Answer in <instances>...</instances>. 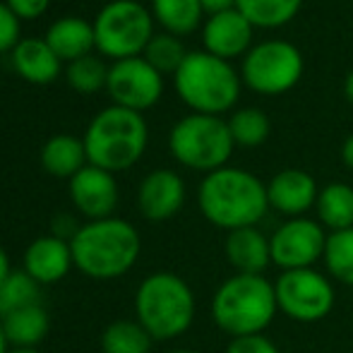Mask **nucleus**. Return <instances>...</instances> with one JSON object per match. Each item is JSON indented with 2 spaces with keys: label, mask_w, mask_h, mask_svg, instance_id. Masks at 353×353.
<instances>
[{
  "label": "nucleus",
  "mask_w": 353,
  "mask_h": 353,
  "mask_svg": "<svg viewBox=\"0 0 353 353\" xmlns=\"http://www.w3.org/2000/svg\"><path fill=\"white\" fill-rule=\"evenodd\" d=\"M236 8L255 29H276L301 12L303 0H238Z\"/></svg>",
  "instance_id": "nucleus-25"
},
{
  "label": "nucleus",
  "mask_w": 353,
  "mask_h": 353,
  "mask_svg": "<svg viewBox=\"0 0 353 353\" xmlns=\"http://www.w3.org/2000/svg\"><path fill=\"white\" fill-rule=\"evenodd\" d=\"M5 3H8V8L12 10L19 19H34L46 12L51 0H5Z\"/></svg>",
  "instance_id": "nucleus-34"
},
{
  "label": "nucleus",
  "mask_w": 353,
  "mask_h": 353,
  "mask_svg": "<svg viewBox=\"0 0 353 353\" xmlns=\"http://www.w3.org/2000/svg\"><path fill=\"white\" fill-rule=\"evenodd\" d=\"M317 195H320V188H317L315 178L303 168H283L267 183L270 210L288 219L305 216L315 207Z\"/></svg>",
  "instance_id": "nucleus-15"
},
{
  "label": "nucleus",
  "mask_w": 353,
  "mask_h": 353,
  "mask_svg": "<svg viewBox=\"0 0 353 353\" xmlns=\"http://www.w3.org/2000/svg\"><path fill=\"white\" fill-rule=\"evenodd\" d=\"M46 43L53 48L61 61H77V58L92 56V48L97 46V34H94V24L87 22L84 17H61L48 27Z\"/></svg>",
  "instance_id": "nucleus-19"
},
{
  "label": "nucleus",
  "mask_w": 353,
  "mask_h": 353,
  "mask_svg": "<svg viewBox=\"0 0 353 353\" xmlns=\"http://www.w3.org/2000/svg\"><path fill=\"white\" fill-rule=\"evenodd\" d=\"M137 205L149 221H168L185 205V183L171 168H157L142 181Z\"/></svg>",
  "instance_id": "nucleus-16"
},
{
  "label": "nucleus",
  "mask_w": 353,
  "mask_h": 353,
  "mask_svg": "<svg viewBox=\"0 0 353 353\" xmlns=\"http://www.w3.org/2000/svg\"><path fill=\"white\" fill-rule=\"evenodd\" d=\"M327 238H330L327 228L315 219H286L270 236L272 265H276L281 272L310 270L315 262L325 260Z\"/></svg>",
  "instance_id": "nucleus-11"
},
{
  "label": "nucleus",
  "mask_w": 353,
  "mask_h": 353,
  "mask_svg": "<svg viewBox=\"0 0 353 353\" xmlns=\"http://www.w3.org/2000/svg\"><path fill=\"white\" fill-rule=\"evenodd\" d=\"M106 89L116 106L130 108V111H144L152 108L163 94V74L154 70L144 56L116 61L108 68Z\"/></svg>",
  "instance_id": "nucleus-12"
},
{
  "label": "nucleus",
  "mask_w": 353,
  "mask_h": 353,
  "mask_svg": "<svg viewBox=\"0 0 353 353\" xmlns=\"http://www.w3.org/2000/svg\"><path fill=\"white\" fill-rule=\"evenodd\" d=\"M305 61L298 46L283 39L255 43L243 56L241 79L262 97H279L301 82Z\"/></svg>",
  "instance_id": "nucleus-9"
},
{
  "label": "nucleus",
  "mask_w": 353,
  "mask_h": 353,
  "mask_svg": "<svg viewBox=\"0 0 353 353\" xmlns=\"http://www.w3.org/2000/svg\"><path fill=\"white\" fill-rule=\"evenodd\" d=\"M223 255L236 274H262L272 265L270 236H265L257 226L228 231Z\"/></svg>",
  "instance_id": "nucleus-18"
},
{
  "label": "nucleus",
  "mask_w": 353,
  "mask_h": 353,
  "mask_svg": "<svg viewBox=\"0 0 353 353\" xmlns=\"http://www.w3.org/2000/svg\"><path fill=\"white\" fill-rule=\"evenodd\" d=\"M168 149L173 159L192 171L212 173L228 163L236 142L221 116L190 113L171 128Z\"/></svg>",
  "instance_id": "nucleus-7"
},
{
  "label": "nucleus",
  "mask_w": 353,
  "mask_h": 353,
  "mask_svg": "<svg viewBox=\"0 0 353 353\" xmlns=\"http://www.w3.org/2000/svg\"><path fill=\"white\" fill-rule=\"evenodd\" d=\"M19 43V17L8 8V3H0V53L12 51Z\"/></svg>",
  "instance_id": "nucleus-33"
},
{
  "label": "nucleus",
  "mask_w": 353,
  "mask_h": 353,
  "mask_svg": "<svg viewBox=\"0 0 353 353\" xmlns=\"http://www.w3.org/2000/svg\"><path fill=\"white\" fill-rule=\"evenodd\" d=\"M341 161H344V166L349 171H353V132L341 144Z\"/></svg>",
  "instance_id": "nucleus-36"
},
{
  "label": "nucleus",
  "mask_w": 353,
  "mask_h": 353,
  "mask_svg": "<svg viewBox=\"0 0 353 353\" xmlns=\"http://www.w3.org/2000/svg\"><path fill=\"white\" fill-rule=\"evenodd\" d=\"M65 77H68V84H70L72 89H77L79 94H94L106 87L108 68L103 65L99 58L84 56V58H77V61L68 63Z\"/></svg>",
  "instance_id": "nucleus-31"
},
{
  "label": "nucleus",
  "mask_w": 353,
  "mask_h": 353,
  "mask_svg": "<svg viewBox=\"0 0 353 353\" xmlns=\"http://www.w3.org/2000/svg\"><path fill=\"white\" fill-rule=\"evenodd\" d=\"M197 205L202 216L223 231L257 226L270 210L267 183L245 168L223 166L200 183Z\"/></svg>",
  "instance_id": "nucleus-1"
},
{
  "label": "nucleus",
  "mask_w": 353,
  "mask_h": 353,
  "mask_svg": "<svg viewBox=\"0 0 353 353\" xmlns=\"http://www.w3.org/2000/svg\"><path fill=\"white\" fill-rule=\"evenodd\" d=\"M185 46H183V41L178 37H173V34L163 32V34H154L152 41L147 43V48H144V61L149 63V65L154 68V70H159L161 74L171 72L176 74L178 68L183 65V61L188 58Z\"/></svg>",
  "instance_id": "nucleus-29"
},
{
  "label": "nucleus",
  "mask_w": 353,
  "mask_h": 353,
  "mask_svg": "<svg viewBox=\"0 0 353 353\" xmlns=\"http://www.w3.org/2000/svg\"><path fill=\"white\" fill-rule=\"evenodd\" d=\"M226 353H281L279 346L265 334H245L228 341Z\"/></svg>",
  "instance_id": "nucleus-32"
},
{
  "label": "nucleus",
  "mask_w": 353,
  "mask_h": 353,
  "mask_svg": "<svg viewBox=\"0 0 353 353\" xmlns=\"http://www.w3.org/2000/svg\"><path fill=\"white\" fill-rule=\"evenodd\" d=\"M149 130L142 113L123 106H108L94 116L84 132V149L92 166L103 171H125L142 159Z\"/></svg>",
  "instance_id": "nucleus-5"
},
{
  "label": "nucleus",
  "mask_w": 353,
  "mask_h": 353,
  "mask_svg": "<svg viewBox=\"0 0 353 353\" xmlns=\"http://www.w3.org/2000/svg\"><path fill=\"white\" fill-rule=\"evenodd\" d=\"M322 262H325L332 279L353 286V228L330 233Z\"/></svg>",
  "instance_id": "nucleus-30"
},
{
  "label": "nucleus",
  "mask_w": 353,
  "mask_h": 353,
  "mask_svg": "<svg viewBox=\"0 0 353 353\" xmlns=\"http://www.w3.org/2000/svg\"><path fill=\"white\" fill-rule=\"evenodd\" d=\"M8 353H39L37 349H12V351H8Z\"/></svg>",
  "instance_id": "nucleus-40"
},
{
  "label": "nucleus",
  "mask_w": 353,
  "mask_h": 353,
  "mask_svg": "<svg viewBox=\"0 0 353 353\" xmlns=\"http://www.w3.org/2000/svg\"><path fill=\"white\" fill-rule=\"evenodd\" d=\"M344 94H346V99H349V103L353 106V70L346 74V79H344Z\"/></svg>",
  "instance_id": "nucleus-38"
},
{
  "label": "nucleus",
  "mask_w": 353,
  "mask_h": 353,
  "mask_svg": "<svg viewBox=\"0 0 353 353\" xmlns=\"http://www.w3.org/2000/svg\"><path fill=\"white\" fill-rule=\"evenodd\" d=\"M0 325H3L8 344H12L14 349H34L39 341L46 339L48 330H51V317H48L46 307L37 303V305L10 312L8 317L0 320Z\"/></svg>",
  "instance_id": "nucleus-21"
},
{
  "label": "nucleus",
  "mask_w": 353,
  "mask_h": 353,
  "mask_svg": "<svg viewBox=\"0 0 353 353\" xmlns=\"http://www.w3.org/2000/svg\"><path fill=\"white\" fill-rule=\"evenodd\" d=\"M173 353H197V351H190V349H181V351H173Z\"/></svg>",
  "instance_id": "nucleus-41"
},
{
  "label": "nucleus",
  "mask_w": 353,
  "mask_h": 353,
  "mask_svg": "<svg viewBox=\"0 0 353 353\" xmlns=\"http://www.w3.org/2000/svg\"><path fill=\"white\" fill-rule=\"evenodd\" d=\"M276 293L265 274H233L216 288L212 298V320L231 339L262 334L274 322Z\"/></svg>",
  "instance_id": "nucleus-3"
},
{
  "label": "nucleus",
  "mask_w": 353,
  "mask_h": 353,
  "mask_svg": "<svg viewBox=\"0 0 353 353\" xmlns=\"http://www.w3.org/2000/svg\"><path fill=\"white\" fill-rule=\"evenodd\" d=\"M228 130H231V137L238 147H260L270 140L272 132V121L265 111L260 108H241V111L231 113L228 118Z\"/></svg>",
  "instance_id": "nucleus-27"
},
{
  "label": "nucleus",
  "mask_w": 353,
  "mask_h": 353,
  "mask_svg": "<svg viewBox=\"0 0 353 353\" xmlns=\"http://www.w3.org/2000/svg\"><path fill=\"white\" fill-rule=\"evenodd\" d=\"M317 221L330 233L353 228V188L349 183H330L315 202Z\"/></svg>",
  "instance_id": "nucleus-23"
},
{
  "label": "nucleus",
  "mask_w": 353,
  "mask_h": 353,
  "mask_svg": "<svg viewBox=\"0 0 353 353\" xmlns=\"http://www.w3.org/2000/svg\"><path fill=\"white\" fill-rule=\"evenodd\" d=\"M39 286L24 270H14L0 281V320L10 312H17L22 307L37 305L39 303Z\"/></svg>",
  "instance_id": "nucleus-28"
},
{
  "label": "nucleus",
  "mask_w": 353,
  "mask_h": 353,
  "mask_svg": "<svg viewBox=\"0 0 353 353\" xmlns=\"http://www.w3.org/2000/svg\"><path fill=\"white\" fill-rule=\"evenodd\" d=\"M70 197L89 221L108 219L118 205V183L111 171H103L99 166H87L70 178Z\"/></svg>",
  "instance_id": "nucleus-14"
},
{
  "label": "nucleus",
  "mask_w": 353,
  "mask_h": 353,
  "mask_svg": "<svg viewBox=\"0 0 353 353\" xmlns=\"http://www.w3.org/2000/svg\"><path fill=\"white\" fill-rule=\"evenodd\" d=\"M176 92L195 113L221 116L236 106L241 97V74L228 61L207 51H190L173 74Z\"/></svg>",
  "instance_id": "nucleus-6"
},
{
  "label": "nucleus",
  "mask_w": 353,
  "mask_h": 353,
  "mask_svg": "<svg viewBox=\"0 0 353 353\" xmlns=\"http://www.w3.org/2000/svg\"><path fill=\"white\" fill-rule=\"evenodd\" d=\"M97 48L113 61L137 58L154 37V14L140 0H111L94 19Z\"/></svg>",
  "instance_id": "nucleus-8"
},
{
  "label": "nucleus",
  "mask_w": 353,
  "mask_h": 353,
  "mask_svg": "<svg viewBox=\"0 0 353 353\" xmlns=\"http://www.w3.org/2000/svg\"><path fill=\"white\" fill-rule=\"evenodd\" d=\"M72 262L70 241L61 236H41L24 252V272L37 283H56L65 279Z\"/></svg>",
  "instance_id": "nucleus-17"
},
{
  "label": "nucleus",
  "mask_w": 353,
  "mask_h": 353,
  "mask_svg": "<svg viewBox=\"0 0 353 353\" xmlns=\"http://www.w3.org/2000/svg\"><path fill=\"white\" fill-rule=\"evenodd\" d=\"M276 307L279 312L293 322H320L334 310L336 293L332 286L330 276L310 270H291L281 272L279 279L274 281Z\"/></svg>",
  "instance_id": "nucleus-10"
},
{
  "label": "nucleus",
  "mask_w": 353,
  "mask_h": 353,
  "mask_svg": "<svg viewBox=\"0 0 353 353\" xmlns=\"http://www.w3.org/2000/svg\"><path fill=\"white\" fill-rule=\"evenodd\" d=\"M152 334L137 320H118L103 330L101 351L103 353H149Z\"/></svg>",
  "instance_id": "nucleus-26"
},
{
  "label": "nucleus",
  "mask_w": 353,
  "mask_h": 353,
  "mask_svg": "<svg viewBox=\"0 0 353 353\" xmlns=\"http://www.w3.org/2000/svg\"><path fill=\"white\" fill-rule=\"evenodd\" d=\"M10 272H12V270H10V260H8V252H5L3 248H0V281H3L5 276L10 274Z\"/></svg>",
  "instance_id": "nucleus-37"
},
{
  "label": "nucleus",
  "mask_w": 353,
  "mask_h": 353,
  "mask_svg": "<svg viewBox=\"0 0 353 353\" xmlns=\"http://www.w3.org/2000/svg\"><path fill=\"white\" fill-rule=\"evenodd\" d=\"M200 3H202V10H205L207 14H216V12L233 10L238 0H200Z\"/></svg>",
  "instance_id": "nucleus-35"
},
{
  "label": "nucleus",
  "mask_w": 353,
  "mask_h": 353,
  "mask_svg": "<svg viewBox=\"0 0 353 353\" xmlns=\"http://www.w3.org/2000/svg\"><path fill=\"white\" fill-rule=\"evenodd\" d=\"M0 353H8V339H5L3 325H0Z\"/></svg>",
  "instance_id": "nucleus-39"
},
{
  "label": "nucleus",
  "mask_w": 353,
  "mask_h": 353,
  "mask_svg": "<svg viewBox=\"0 0 353 353\" xmlns=\"http://www.w3.org/2000/svg\"><path fill=\"white\" fill-rule=\"evenodd\" d=\"M61 58L53 53L46 39H22L12 48V65L27 82L48 84L61 74Z\"/></svg>",
  "instance_id": "nucleus-20"
},
{
  "label": "nucleus",
  "mask_w": 353,
  "mask_h": 353,
  "mask_svg": "<svg viewBox=\"0 0 353 353\" xmlns=\"http://www.w3.org/2000/svg\"><path fill=\"white\" fill-rule=\"evenodd\" d=\"M252 34L255 27L250 24V19L238 8H233L207 17L202 27V43L207 53L231 63L233 58L245 56L252 48Z\"/></svg>",
  "instance_id": "nucleus-13"
},
{
  "label": "nucleus",
  "mask_w": 353,
  "mask_h": 353,
  "mask_svg": "<svg viewBox=\"0 0 353 353\" xmlns=\"http://www.w3.org/2000/svg\"><path fill=\"white\" fill-rule=\"evenodd\" d=\"M72 262L92 279H118L135 267L142 250L137 228L125 219L89 221L70 238Z\"/></svg>",
  "instance_id": "nucleus-2"
},
{
  "label": "nucleus",
  "mask_w": 353,
  "mask_h": 353,
  "mask_svg": "<svg viewBox=\"0 0 353 353\" xmlns=\"http://www.w3.org/2000/svg\"><path fill=\"white\" fill-rule=\"evenodd\" d=\"M135 312L154 341L176 339L195 320V293L173 272H154L137 288Z\"/></svg>",
  "instance_id": "nucleus-4"
},
{
  "label": "nucleus",
  "mask_w": 353,
  "mask_h": 353,
  "mask_svg": "<svg viewBox=\"0 0 353 353\" xmlns=\"http://www.w3.org/2000/svg\"><path fill=\"white\" fill-rule=\"evenodd\" d=\"M87 149L84 140L72 135H56L51 137L41 149V166L46 173L56 178H72L87 166Z\"/></svg>",
  "instance_id": "nucleus-22"
},
{
  "label": "nucleus",
  "mask_w": 353,
  "mask_h": 353,
  "mask_svg": "<svg viewBox=\"0 0 353 353\" xmlns=\"http://www.w3.org/2000/svg\"><path fill=\"white\" fill-rule=\"evenodd\" d=\"M152 14L168 34L185 37L202 24V3L200 0H152Z\"/></svg>",
  "instance_id": "nucleus-24"
}]
</instances>
